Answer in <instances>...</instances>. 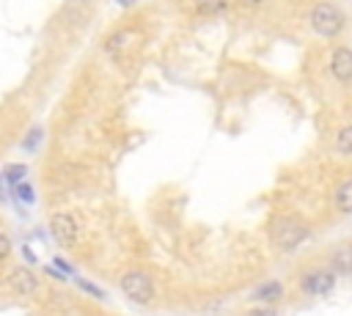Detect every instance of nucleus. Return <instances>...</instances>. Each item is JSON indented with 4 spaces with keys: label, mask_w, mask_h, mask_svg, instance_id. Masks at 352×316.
I'll list each match as a JSON object with an SVG mask.
<instances>
[{
    "label": "nucleus",
    "mask_w": 352,
    "mask_h": 316,
    "mask_svg": "<svg viewBox=\"0 0 352 316\" xmlns=\"http://www.w3.org/2000/svg\"><path fill=\"white\" fill-rule=\"evenodd\" d=\"M143 44V33L138 27H121L116 33L107 36L104 41V52L116 60H124V58H132Z\"/></svg>",
    "instance_id": "5"
},
{
    "label": "nucleus",
    "mask_w": 352,
    "mask_h": 316,
    "mask_svg": "<svg viewBox=\"0 0 352 316\" xmlns=\"http://www.w3.org/2000/svg\"><path fill=\"white\" fill-rule=\"evenodd\" d=\"M239 3H242L245 8H258V5H264L267 0H239Z\"/></svg>",
    "instance_id": "23"
},
{
    "label": "nucleus",
    "mask_w": 352,
    "mask_h": 316,
    "mask_svg": "<svg viewBox=\"0 0 352 316\" xmlns=\"http://www.w3.org/2000/svg\"><path fill=\"white\" fill-rule=\"evenodd\" d=\"M330 269L338 275H349L352 272V242H344L338 247L330 250Z\"/></svg>",
    "instance_id": "10"
},
{
    "label": "nucleus",
    "mask_w": 352,
    "mask_h": 316,
    "mask_svg": "<svg viewBox=\"0 0 352 316\" xmlns=\"http://www.w3.org/2000/svg\"><path fill=\"white\" fill-rule=\"evenodd\" d=\"M330 77L338 85H352V47L338 44L330 52Z\"/></svg>",
    "instance_id": "8"
},
{
    "label": "nucleus",
    "mask_w": 352,
    "mask_h": 316,
    "mask_svg": "<svg viewBox=\"0 0 352 316\" xmlns=\"http://www.w3.org/2000/svg\"><path fill=\"white\" fill-rule=\"evenodd\" d=\"M118 289L121 294L135 302V305H151L154 297H157V289H154V280L148 272L143 269H126L121 278H118Z\"/></svg>",
    "instance_id": "3"
},
{
    "label": "nucleus",
    "mask_w": 352,
    "mask_h": 316,
    "mask_svg": "<svg viewBox=\"0 0 352 316\" xmlns=\"http://www.w3.org/2000/svg\"><path fill=\"white\" fill-rule=\"evenodd\" d=\"M41 140H44V129H41V126H30L28 135L22 137V148H25L28 154H33V151H38Z\"/></svg>",
    "instance_id": "14"
},
{
    "label": "nucleus",
    "mask_w": 352,
    "mask_h": 316,
    "mask_svg": "<svg viewBox=\"0 0 352 316\" xmlns=\"http://www.w3.org/2000/svg\"><path fill=\"white\" fill-rule=\"evenodd\" d=\"M333 206L338 214H352V176L341 179L333 190Z\"/></svg>",
    "instance_id": "11"
},
{
    "label": "nucleus",
    "mask_w": 352,
    "mask_h": 316,
    "mask_svg": "<svg viewBox=\"0 0 352 316\" xmlns=\"http://www.w3.org/2000/svg\"><path fill=\"white\" fill-rule=\"evenodd\" d=\"M50 234H52V239H55L60 247L72 250V247L80 242V223H77V214H74V212H66V209L52 212V214H50Z\"/></svg>",
    "instance_id": "4"
},
{
    "label": "nucleus",
    "mask_w": 352,
    "mask_h": 316,
    "mask_svg": "<svg viewBox=\"0 0 352 316\" xmlns=\"http://www.w3.org/2000/svg\"><path fill=\"white\" fill-rule=\"evenodd\" d=\"M3 283H6V289L14 294V297H33V294H38V278L28 269V267H11V269H6V275H3Z\"/></svg>",
    "instance_id": "7"
},
{
    "label": "nucleus",
    "mask_w": 352,
    "mask_h": 316,
    "mask_svg": "<svg viewBox=\"0 0 352 316\" xmlns=\"http://www.w3.org/2000/svg\"><path fill=\"white\" fill-rule=\"evenodd\" d=\"M308 236H311V228H308L302 220H297V217L280 214V217H275V220L270 223V245H272L278 253H292V250H297Z\"/></svg>",
    "instance_id": "2"
},
{
    "label": "nucleus",
    "mask_w": 352,
    "mask_h": 316,
    "mask_svg": "<svg viewBox=\"0 0 352 316\" xmlns=\"http://www.w3.org/2000/svg\"><path fill=\"white\" fill-rule=\"evenodd\" d=\"M333 151L341 157H352V124H341L333 137Z\"/></svg>",
    "instance_id": "12"
},
{
    "label": "nucleus",
    "mask_w": 352,
    "mask_h": 316,
    "mask_svg": "<svg viewBox=\"0 0 352 316\" xmlns=\"http://www.w3.org/2000/svg\"><path fill=\"white\" fill-rule=\"evenodd\" d=\"M116 3H118V5H124V8H129V5H135L138 0H116Z\"/></svg>",
    "instance_id": "24"
},
{
    "label": "nucleus",
    "mask_w": 352,
    "mask_h": 316,
    "mask_svg": "<svg viewBox=\"0 0 352 316\" xmlns=\"http://www.w3.org/2000/svg\"><path fill=\"white\" fill-rule=\"evenodd\" d=\"M74 283H77V286H80V289H82L85 294H91L94 300H99V302H104V300H107V294H104V289H99L96 283H91V280H85V278H80V275L74 278Z\"/></svg>",
    "instance_id": "17"
},
{
    "label": "nucleus",
    "mask_w": 352,
    "mask_h": 316,
    "mask_svg": "<svg viewBox=\"0 0 352 316\" xmlns=\"http://www.w3.org/2000/svg\"><path fill=\"white\" fill-rule=\"evenodd\" d=\"M14 195H16V201L25 203V206H33V203H36V190H33V184H30L28 179L14 187Z\"/></svg>",
    "instance_id": "16"
},
{
    "label": "nucleus",
    "mask_w": 352,
    "mask_h": 316,
    "mask_svg": "<svg viewBox=\"0 0 352 316\" xmlns=\"http://www.w3.org/2000/svg\"><path fill=\"white\" fill-rule=\"evenodd\" d=\"M231 0H192V11L198 16H217L228 8Z\"/></svg>",
    "instance_id": "13"
},
{
    "label": "nucleus",
    "mask_w": 352,
    "mask_h": 316,
    "mask_svg": "<svg viewBox=\"0 0 352 316\" xmlns=\"http://www.w3.org/2000/svg\"><path fill=\"white\" fill-rule=\"evenodd\" d=\"M308 25L319 38H338L346 30V11L333 0H319L308 11Z\"/></svg>",
    "instance_id": "1"
},
{
    "label": "nucleus",
    "mask_w": 352,
    "mask_h": 316,
    "mask_svg": "<svg viewBox=\"0 0 352 316\" xmlns=\"http://www.w3.org/2000/svg\"><path fill=\"white\" fill-rule=\"evenodd\" d=\"M248 316H278V311L270 308V305H258V308H253Z\"/></svg>",
    "instance_id": "20"
},
{
    "label": "nucleus",
    "mask_w": 352,
    "mask_h": 316,
    "mask_svg": "<svg viewBox=\"0 0 352 316\" xmlns=\"http://www.w3.org/2000/svg\"><path fill=\"white\" fill-rule=\"evenodd\" d=\"M11 253H14V245H11V236L0 228V264L3 261H8L11 258Z\"/></svg>",
    "instance_id": "19"
},
{
    "label": "nucleus",
    "mask_w": 352,
    "mask_h": 316,
    "mask_svg": "<svg viewBox=\"0 0 352 316\" xmlns=\"http://www.w3.org/2000/svg\"><path fill=\"white\" fill-rule=\"evenodd\" d=\"M333 289H336V272L333 269L314 267V269H305L300 275V291L308 297H324Z\"/></svg>",
    "instance_id": "6"
},
{
    "label": "nucleus",
    "mask_w": 352,
    "mask_h": 316,
    "mask_svg": "<svg viewBox=\"0 0 352 316\" xmlns=\"http://www.w3.org/2000/svg\"><path fill=\"white\" fill-rule=\"evenodd\" d=\"M52 267H55V269H58L60 275H66L69 280H74V278H77V269H74V267H72V264H69L66 258H60V256H55V261H52Z\"/></svg>",
    "instance_id": "18"
},
{
    "label": "nucleus",
    "mask_w": 352,
    "mask_h": 316,
    "mask_svg": "<svg viewBox=\"0 0 352 316\" xmlns=\"http://www.w3.org/2000/svg\"><path fill=\"white\" fill-rule=\"evenodd\" d=\"M22 256H25V261H28V264H36V256H33V250H30L28 245L22 247Z\"/></svg>",
    "instance_id": "22"
},
{
    "label": "nucleus",
    "mask_w": 352,
    "mask_h": 316,
    "mask_svg": "<svg viewBox=\"0 0 352 316\" xmlns=\"http://www.w3.org/2000/svg\"><path fill=\"white\" fill-rule=\"evenodd\" d=\"M25 176H28V165H19V162L6 165V170H3V179H6L11 187H16L19 181H25Z\"/></svg>",
    "instance_id": "15"
},
{
    "label": "nucleus",
    "mask_w": 352,
    "mask_h": 316,
    "mask_svg": "<svg viewBox=\"0 0 352 316\" xmlns=\"http://www.w3.org/2000/svg\"><path fill=\"white\" fill-rule=\"evenodd\" d=\"M250 300L253 302H258V305H275V302H280L283 300V283L280 280H264V283H258L253 291H250Z\"/></svg>",
    "instance_id": "9"
},
{
    "label": "nucleus",
    "mask_w": 352,
    "mask_h": 316,
    "mask_svg": "<svg viewBox=\"0 0 352 316\" xmlns=\"http://www.w3.org/2000/svg\"><path fill=\"white\" fill-rule=\"evenodd\" d=\"M44 272H47V275H52L55 280H69V278H66V275H60V272H58L55 267H44Z\"/></svg>",
    "instance_id": "21"
}]
</instances>
